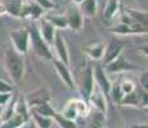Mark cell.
Returning a JSON list of instances; mask_svg holds the SVG:
<instances>
[{
  "label": "cell",
  "instance_id": "cell-1",
  "mask_svg": "<svg viewBox=\"0 0 148 128\" xmlns=\"http://www.w3.org/2000/svg\"><path fill=\"white\" fill-rule=\"evenodd\" d=\"M25 55L17 53L13 47H7L4 51V65L8 74L16 85H21L25 77Z\"/></svg>",
  "mask_w": 148,
  "mask_h": 128
},
{
  "label": "cell",
  "instance_id": "cell-2",
  "mask_svg": "<svg viewBox=\"0 0 148 128\" xmlns=\"http://www.w3.org/2000/svg\"><path fill=\"white\" fill-rule=\"evenodd\" d=\"M28 33H30V47L32 49L34 54L38 58L42 59V60L52 62L53 60V53L50 49V45L41 37L40 32L38 30V26L32 24L28 28Z\"/></svg>",
  "mask_w": 148,
  "mask_h": 128
},
{
  "label": "cell",
  "instance_id": "cell-3",
  "mask_svg": "<svg viewBox=\"0 0 148 128\" xmlns=\"http://www.w3.org/2000/svg\"><path fill=\"white\" fill-rule=\"evenodd\" d=\"M9 40L12 47L21 55H26L30 50V33L28 28H18L9 32Z\"/></svg>",
  "mask_w": 148,
  "mask_h": 128
},
{
  "label": "cell",
  "instance_id": "cell-4",
  "mask_svg": "<svg viewBox=\"0 0 148 128\" xmlns=\"http://www.w3.org/2000/svg\"><path fill=\"white\" fill-rule=\"evenodd\" d=\"M103 69L107 74H119V73L124 72H133V70H143L142 68L136 67V65L132 64L126 59L124 54H120L116 59L107 64H103Z\"/></svg>",
  "mask_w": 148,
  "mask_h": 128
},
{
  "label": "cell",
  "instance_id": "cell-5",
  "mask_svg": "<svg viewBox=\"0 0 148 128\" xmlns=\"http://www.w3.org/2000/svg\"><path fill=\"white\" fill-rule=\"evenodd\" d=\"M95 86L94 76H93V67L88 65L80 73V79H79V89H80L81 98L88 101V98L90 96L93 89Z\"/></svg>",
  "mask_w": 148,
  "mask_h": 128
},
{
  "label": "cell",
  "instance_id": "cell-6",
  "mask_svg": "<svg viewBox=\"0 0 148 128\" xmlns=\"http://www.w3.org/2000/svg\"><path fill=\"white\" fill-rule=\"evenodd\" d=\"M120 105L133 108H147V90L135 89L132 92L124 95Z\"/></svg>",
  "mask_w": 148,
  "mask_h": 128
},
{
  "label": "cell",
  "instance_id": "cell-7",
  "mask_svg": "<svg viewBox=\"0 0 148 128\" xmlns=\"http://www.w3.org/2000/svg\"><path fill=\"white\" fill-rule=\"evenodd\" d=\"M25 101H26L28 109L34 106L41 105L44 102H49L50 101V91L48 87H39V89L28 92L25 96Z\"/></svg>",
  "mask_w": 148,
  "mask_h": 128
},
{
  "label": "cell",
  "instance_id": "cell-8",
  "mask_svg": "<svg viewBox=\"0 0 148 128\" xmlns=\"http://www.w3.org/2000/svg\"><path fill=\"white\" fill-rule=\"evenodd\" d=\"M64 17L67 19V24L70 30L75 31V32H79V31L82 30V27H84V16L81 14L77 5L68 7L66 13H64Z\"/></svg>",
  "mask_w": 148,
  "mask_h": 128
},
{
  "label": "cell",
  "instance_id": "cell-9",
  "mask_svg": "<svg viewBox=\"0 0 148 128\" xmlns=\"http://www.w3.org/2000/svg\"><path fill=\"white\" fill-rule=\"evenodd\" d=\"M44 12L45 10L39 7L34 0H23L19 18H31L32 21H38L44 16Z\"/></svg>",
  "mask_w": 148,
  "mask_h": 128
},
{
  "label": "cell",
  "instance_id": "cell-10",
  "mask_svg": "<svg viewBox=\"0 0 148 128\" xmlns=\"http://www.w3.org/2000/svg\"><path fill=\"white\" fill-rule=\"evenodd\" d=\"M93 76H94L95 86L98 87V89L104 93V96L108 99V93H110V89H111V82H110V78H108V74L104 72L103 67H102V65H95V67L93 68Z\"/></svg>",
  "mask_w": 148,
  "mask_h": 128
},
{
  "label": "cell",
  "instance_id": "cell-11",
  "mask_svg": "<svg viewBox=\"0 0 148 128\" xmlns=\"http://www.w3.org/2000/svg\"><path fill=\"white\" fill-rule=\"evenodd\" d=\"M52 62H53L54 68H56V72L58 73L59 78H61V81L66 85V87H68L70 90L75 89L76 83H75V81H73V76L70 70V67L66 65L64 63H62V62L58 60V59H53Z\"/></svg>",
  "mask_w": 148,
  "mask_h": 128
},
{
  "label": "cell",
  "instance_id": "cell-12",
  "mask_svg": "<svg viewBox=\"0 0 148 128\" xmlns=\"http://www.w3.org/2000/svg\"><path fill=\"white\" fill-rule=\"evenodd\" d=\"M53 45H54V50H56V54H57V59L61 60L62 63H64L66 65H70V53H68L66 40L62 36V33H59L58 31L56 33Z\"/></svg>",
  "mask_w": 148,
  "mask_h": 128
},
{
  "label": "cell",
  "instance_id": "cell-13",
  "mask_svg": "<svg viewBox=\"0 0 148 128\" xmlns=\"http://www.w3.org/2000/svg\"><path fill=\"white\" fill-rule=\"evenodd\" d=\"M36 26H38V30H39V32H40L41 37L44 39L49 45H53L54 37H56V33H57V28L54 27V26L50 23L44 16L38 19Z\"/></svg>",
  "mask_w": 148,
  "mask_h": 128
},
{
  "label": "cell",
  "instance_id": "cell-14",
  "mask_svg": "<svg viewBox=\"0 0 148 128\" xmlns=\"http://www.w3.org/2000/svg\"><path fill=\"white\" fill-rule=\"evenodd\" d=\"M122 50H124V44L119 40L113 39L111 40L110 42L104 46V53H103V64H107L110 62H112L113 59H116L120 54H122Z\"/></svg>",
  "mask_w": 148,
  "mask_h": 128
},
{
  "label": "cell",
  "instance_id": "cell-15",
  "mask_svg": "<svg viewBox=\"0 0 148 128\" xmlns=\"http://www.w3.org/2000/svg\"><path fill=\"white\" fill-rule=\"evenodd\" d=\"M88 104H90L92 108H94V109L99 110V112H102V113L106 114V112H107V98L104 96V93L102 92L97 86H94V89H93L90 96L88 98Z\"/></svg>",
  "mask_w": 148,
  "mask_h": 128
},
{
  "label": "cell",
  "instance_id": "cell-16",
  "mask_svg": "<svg viewBox=\"0 0 148 128\" xmlns=\"http://www.w3.org/2000/svg\"><path fill=\"white\" fill-rule=\"evenodd\" d=\"M84 53L89 56L92 60H102L104 53V44L101 41L93 42L86 46H84Z\"/></svg>",
  "mask_w": 148,
  "mask_h": 128
},
{
  "label": "cell",
  "instance_id": "cell-17",
  "mask_svg": "<svg viewBox=\"0 0 148 128\" xmlns=\"http://www.w3.org/2000/svg\"><path fill=\"white\" fill-rule=\"evenodd\" d=\"M77 7L84 18H94L98 13V0H82Z\"/></svg>",
  "mask_w": 148,
  "mask_h": 128
},
{
  "label": "cell",
  "instance_id": "cell-18",
  "mask_svg": "<svg viewBox=\"0 0 148 128\" xmlns=\"http://www.w3.org/2000/svg\"><path fill=\"white\" fill-rule=\"evenodd\" d=\"M0 1L5 8V14H9L14 18H19L23 0H0Z\"/></svg>",
  "mask_w": 148,
  "mask_h": 128
},
{
  "label": "cell",
  "instance_id": "cell-19",
  "mask_svg": "<svg viewBox=\"0 0 148 128\" xmlns=\"http://www.w3.org/2000/svg\"><path fill=\"white\" fill-rule=\"evenodd\" d=\"M18 95L17 93H12V98L9 99V101L1 106V113H0V122H5L7 119H9L10 116L14 114V109H16V102Z\"/></svg>",
  "mask_w": 148,
  "mask_h": 128
},
{
  "label": "cell",
  "instance_id": "cell-20",
  "mask_svg": "<svg viewBox=\"0 0 148 128\" xmlns=\"http://www.w3.org/2000/svg\"><path fill=\"white\" fill-rule=\"evenodd\" d=\"M120 10V0H108L103 10V18L107 22L112 21Z\"/></svg>",
  "mask_w": 148,
  "mask_h": 128
},
{
  "label": "cell",
  "instance_id": "cell-21",
  "mask_svg": "<svg viewBox=\"0 0 148 128\" xmlns=\"http://www.w3.org/2000/svg\"><path fill=\"white\" fill-rule=\"evenodd\" d=\"M89 116H90V119L86 124V128H103L104 121H106V114L104 113L94 109L89 114Z\"/></svg>",
  "mask_w": 148,
  "mask_h": 128
},
{
  "label": "cell",
  "instance_id": "cell-22",
  "mask_svg": "<svg viewBox=\"0 0 148 128\" xmlns=\"http://www.w3.org/2000/svg\"><path fill=\"white\" fill-rule=\"evenodd\" d=\"M45 18H47L57 30H66V28H68L67 19H66V17H64V14L48 13V14H45Z\"/></svg>",
  "mask_w": 148,
  "mask_h": 128
},
{
  "label": "cell",
  "instance_id": "cell-23",
  "mask_svg": "<svg viewBox=\"0 0 148 128\" xmlns=\"http://www.w3.org/2000/svg\"><path fill=\"white\" fill-rule=\"evenodd\" d=\"M125 13L130 17L133 22H138V23H143L147 24V12L140 9H135V8H130V7H125Z\"/></svg>",
  "mask_w": 148,
  "mask_h": 128
},
{
  "label": "cell",
  "instance_id": "cell-24",
  "mask_svg": "<svg viewBox=\"0 0 148 128\" xmlns=\"http://www.w3.org/2000/svg\"><path fill=\"white\" fill-rule=\"evenodd\" d=\"M30 118H32L34 124L38 128H52L53 126V118L40 115L38 113L32 112V110H30Z\"/></svg>",
  "mask_w": 148,
  "mask_h": 128
},
{
  "label": "cell",
  "instance_id": "cell-25",
  "mask_svg": "<svg viewBox=\"0 0 148 128\" xmlns=\"http://www.w3.org/2000/svg\"><path fill=\"white\" fill-rule=\"evenodd\" d=\"M14 113H16V114H18L19 116H22V118H23L26 122L30 121V109H28L26 101H25V98H17Z\"/></svg>",
  "mask_w": 148,
  "mask_h": 128
},
{
  "label": "cell",
  "instance_id": "cell-26",
  "mask_svg": "<svg viewBox=\"0 0 148 128\" xmlns=\"http://www.w3.org/2000/svg\"><path fill=\"white\" fill-rule=\"evenodd\" d=\"M25 123H27V122L25 121L22 116H19L18 114L14 113L9 119H7L5 122H1L0 128H21Z\"/></svg>",
  "mask_w": 148,
  "mask_h": 128
},
{
  "label": "cell",
  "instance_id": "cell-27",
  "mask_svg": "<svg viewBox=\"0 0 148 128\" xmlns=\"http://www.w3.org/2000/svg\"><path fill=\"white\" fill-rule=\"evenodd\" d=\"M30 110L38 113V114H40V115L48 116V118H54V115H56V113H57L56 110H54V108L50 105V102H44V104H41V105L31 108Z\"/></svg>",
  "mask_w": 148,
  "mask_h": 128
},
{
  "label": "cell",
  "instance_id": "cell-28",
  "mask_svg": "<svg viewBox=\"0 0 148 128\" xmlns=\"http://www.w3.org/2000/svg\"><path fill=\"white\" fill-rule=\"evenodd\" d=\"M108 98L115 102V104L120 105L122 98H124V92H122V90L120 87V82L111 83V89H110V93H108Z\"/></svg>",
  "mask_w": 148,
  "mask_h": 128
},
{
  "label": "cell",
  "instance_id": "cell-29",
  "mask_svg": "<svg viewBox=\"0 0 148 128\" xmlns=\"http://www.w3.org/2000/svg\"><path fill=\"white\" fill-rule=\"evenodd\" d=\"M71 102H72L73 108H75L76 113H77V115H88L89 114V104H88L86 100H84V99H73V100H71Z\"/></svg>",
  "mask_w": 148,
  "mask_h": 128
},
{
  "label": "cell",
  "instance_id": "cell-30",
  "mask_svg": "<svg viewBox=\"0 0 148 128\" xmlns=\"http://www.w3.org/2000/svg\"><path fill=\"white\" fill-rule=\"evenodd\" d=\"M53 121L56 122L61 128H79L77 123H76L75 121H71V119L64 118V116H62L59 113H56Z\"/></svg>",
  "mask_w": 148,
  "mask_h": 128
},
{
  "label": "cell",
  "instance_id": "cell-31",
  "mask_svg": "<svg viewBox=\"0 0 148 128\" xmlns=\"http://www.w3.org/2000/svg\"><path fill=\"white\" fill-rule=\"evenodd\" d=\"M110 32L115 33V35H120V36H130L132 35L130 27L127 24H124V23H119V24H115V26H112V27H110Z\"/></svg>",
  "mask_w": 148,
  "mask_h": 128
},
{
  "label": "cell",
  "instance_id": "cell-32",
  "mask_svg": "<svg viewBox=\"0 0 148 128\" xmlns=\"http://www.w3.org/2000/svg\"><path fill=\"white\" fill-rule=\"evenodd\" d=\"M62 116H64V118H67V119H71V121H76V118H77V113H76V110H75V108H73V105H72V102H71V100L66 104V106L62 109V112L59 113Z\"/></svg>",
  "mask_w": 148,
  "mask_h": 128
},
{
  "label": "cell",
  "instance_id": "cell-33",
  "mask_svg": "<svg viewBox=\"0 0 148 128\" xmlns=\"http://www.w3.org/2000/svg\"><path fill=\"white\" fill-rule=\"evenodd\" d=\"M132 35H147V24L138 23V22H133L132 24H129Z\"/></svg>",
  "mask_w": 148,
  "mask_h": 128
},
{
  "label": "cell",
  "instance_id": "cell-34",
  "mask_svg": "<svg viewBox=\"0 0 148 128\" xmlns=\"http://www.w3.org/2000/svg\"><path fill=\"white\" fill-rule=\"evenodd\" d=\"M120 87L122 90V92H124V95H126V93L132 92V91H134L136 89L135 83L132 81V79H127V78H124L120 81Z\"/></svg>",
  "mask_w": 148,
  "mask_h": 128
},
{
  "label": "cell",
  "instance_id": "cell-35",
  "mask_svg": "<svg viewBox=\"0 0 148 128\" xmlns=\"http://www.w3.org/2000/svg\"><path fill=\"white\" fill-rule=\"evenodd\" d=\"M39 7H41L44 10H52L56 8V3L53 0H34Z\"/></svg>",
  "mask_w": 148,
  "mask_h": 128
},
{
  "label": "cell",
  "instance_id": "cell-36",
  "mask_svg": "<svg viewBox=\"0 0 148 128\" xmlns=\"http://www.w3.org/2000/svg\"><path fill=\"white\" fill-rule=\"evenodd\" d=\"M14 91V86L10 83H8L7 81L0 78V92H7V93H12Z\"/></svg>",
  "mask_w": 148,
  "mask_h": 128
},
{
  "label": "cell",
  "instance_id": "cell-37",
  "mask_svg": "<svg viewBox=\"0 0 148 128\" xmlns=\"http://www.w3.org/2000/svg\"><path fill=\"white\" fill-rule=\"evenodd\" d=\"M140 86H142V89L143 90H147V87H148V72L147 70H143V73L140 74Z\"/></svg>",
  "mask_w": 148,
  "mask_h": 128
},
{
  "label": "cell",
  "instance_id": "cell-38",
  "mask_svg": "<svg viewBox=\"0 0 148 128\" xmlns=\"http://www.w3.org/2000/svg\"><path fill=\"white\" fill-rule=\"evenodd\" d=\"M13 93V92H12ZM12 93H7V92H0V106H4L9 99L12 98Z\"/></svg>",
  "mask_w": 148,
  "mask_h": 128
},
{
  "label": "cell",
  "instance_id": "cell-39",
  "mask_svg": "<svg viewBox=\"0 0 148 128\" xmlns=\"http://www.w3.org/2000/svg\"><path fill=\"white\" fill-rule=\"evenodd\" d=\"M138 51H139V53H140L143 56H146V58H147V45H143L142 47H139Z\"/></svg>",
  "mask_w": 148,
  "mask_h": 128
},
{
  "label": "cell",
  "instance_id": "cell-40",
  "mask_svg": "<svg viewBox=\"0 0 148 128\" xmlns=\"http://www.w3.org/2000/svg\"><path fill=\"white\" fill-rule=\"evenodd\" d=\"M4 14H5V8L3 5V3L0 1V16H4Z\"/></svg>",
  "mask_w": 148,
  "mask_h": 128
},
{
  "label": "cell",
  "instance_id": "cell-41",
  "mask_svg": "<svg viewBox=\"0 0 148 128\" xmlns=\"http://www.w3.org/2000/svg\"><path fill=\"white\" fill-rule=\"evenodd\" d=\"M71 1H72L75 5H79V4H80V3L82 1V0H71Z\"/></svg>",
  "mask_w": 148,
  "mask_h": 128
},
{
  "label": "cell",
  "instance_id": "cell-42",
  "mask_svg": "<svg viewBox=\"0 0 148 128\" xmlns=\"http://www.w3.org/2000/svg\"><path fill=\"white\" fill-rule=\"evenodd\" d=\"M133 128H147V124H140V126H134Z\"/></svg>",
  "mask_w": 148,
  "mask_h": 128
},
{
  "label": "cell",
  "instance_id": "cell-43",
  "mask_svg": "<svg viewBox=\"0 0 148 128\" xmlns=\"http://www.w3.org/2000/svg\"><path fill=\"white\" fill-rule=\"evenodd\" d=\"M27 128H34V124H30V126H28Z\"/></svg>",
  "mask_w": 148,
  "mask_h": 128
}]
</instances>
